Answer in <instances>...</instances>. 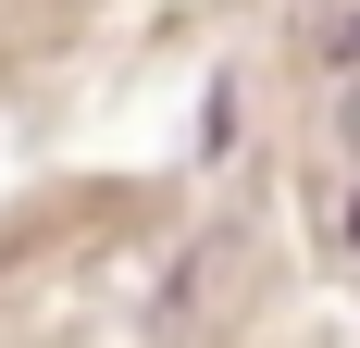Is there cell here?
I'll return each instance as SVG.
<instances>
[{
    "instance_id": "cell-1",
    "label": "cell",
    "mask_w": 360,
    "mask_h": 348,
    "mask_svg": "<svg viewBox=\"0 0 360 348\" xmlns=\"http://www.w3.org/2000/svg\"><path fill=\"white\" fill-rule=\"evenodd\" d=\"M335 112H348V149H360V63H348V100H335Z\"/></svg>"
}]
</instances>
